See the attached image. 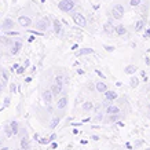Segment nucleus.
I'll list each match as a JSON object with an SVG mask.
<instances>
[{"instance_id": "obj_1", "label": "nucleus", "mask_w": 150, "mask_h": 150, "mask_svg": "<svg viewBox=\"0 0 150 150\" xmlns=\"http://www.w3.org/2000/svg\"><path fill=\"white\" fill-rule=\"evenodd\" d=\"M76 7V3L73 0H59L58 3V8L64 13H72Z\"/></svg>"}, {"instance_id": "obj_2", "label": "nucleus", "mask_w": 150, "mask_h": 150, "mask_svg": "<svg viewBox=\"0 0 150 150\" xmlns=\"http://www.w3.org/2000/svg\"><path fill=\"white\" fill-rule=\"evenodd\" d=\"M72 19H73V22L76 23L77 26H81V28H86L87 26V19H86V17H84L83 14L73 13L72 14Z\"/></svg>"}, {"instance_id": "obj_3", "label": "nucleus", "mask_w": 150, "mask_h": 150, "mask_svg": "<svg viewBox=\"0 0 150 150\" xmlns=\"http://www.w3.org/2000/svg\"><path fill=\"white\" fill-rule=\"evenodd\" d=\"M68 103H69L68 96L65 95V92H62V96L58 98V102H57V105H55V108H57V110H59V112H64V110L66 109Z\"/></svg>"}, {"instance_id": "obj_4", "label": "nucleus", "mask_w": 150, "mask_h": 150, "mask_svg": "<svg viewBox=\"0 0 150 150\" xmlns=\"http://www.w3.org/2000/svg\"><path fill=\"white\" fill-rule=\"evenodd\" d=\"M41 98H43V102L46 103V106H51L52 99H54V94H52V91L48 88V90H44V91H43Z\"/></svg>"}, {"instance_id": "obj_5", "label": "nucleus", "mask_w": 150, "mask_h": 150, "mask_svg": "<svg viewBox=\"0 0 150 150\" xmlns=\"http://www.w3.org/2000/svg\"><path fill=\"white\" fill-rule=\"evenodd\" d=\"M48 26H50V19L48 18H43L36 22V29L40 30V32H46L47 29H48Z\"/></svg>"}, {"instance_id": "obj_6", "label": "nucleus", "mask_w": 150, "mask_h": 150, "mask_svg": "<svg viewBox=\"0 0 150 150\" xmlns=\"http://www.w3.org/2000/svg\"><path fill=\"white\" fill-rule=\"evenodd\" d=\"M50 90L52 91V94H54V98H58V96L62 95V92H64V86H62V84H58V83H54V84L50 87Z\"/></svg>"}, {"instance_id": "obj_7", "label": "nucleus", "mask_w": 150, "mask_h": 150, "mask_svg": "<svg viewBox=\"0 0 150 150\" xmlns=\"http://www.w3.org/2000/svg\"><path fill=\"white\" fill-rule=\"evenodd\" d=\"M105 113H106V116H110V114H117V113H121V110H120V108H118L117 105H109L106 109H105Z\"/></svg>"}, {"instance_id": "obj_8", "label": "nucleus", "mask_w": 150, "mask_h": 150, "mask_svg": "<svg viewBox=\"0 0 150 150\" xmlns=\"http://www.w3.org/2000/svg\"><path fill=\"white\" fill-rule=\"evenodd\" d=\"M18 22L19 25L22 28H28L32 25V19L29 18V17H26V15H19L18 17Z\"/></svg>"}, {"instance_id": "obj_9", "label": "nucleus", "mask_w": 150, "mask_h": 150, "mask_svg": "<svg viewBox=\"0 0 150 150\" xmlns=\"http://www.w3.org/2000/svg\"><path fill=\"white\" fill-rule=\"evenodd\" d=\"M21 48H22V41H14L13 44H11V50H10V52H11V55H17L21 51Z\"/></svg>"}, {"instance_id": "obj_10", "label": "nucleus", "mask_w": 150, "mask_h": 150, "mask_svg": "<svg viewBox=\"0 0 150 150\" xmlns=\"http://www.w3.org/2000/svg\"><path fill=\"white\" fill-rule=\"evenodd\" d=\"M1 29L3 30H11V29H14V21L10 18H6L3 19V22H1Z\"/></svg>"}, {"instance_id": "obj_11", "label": "nucleus", "mask_w": 150, "mask_h": 150, "mask_svg": "<svg viewBox=\"0 0 150 150\" xmlns=\"http://www.w3.org/2000/svg\"><path fill=\"white\" fill-rule=\"evenodd\" d=\"M19 147L22 150H30V142H29V138L25 137V138H21L19 141Z\"/></svg>"}, {"instance_id": "obj_12", "label": "nucleus", "mask_w": 150, "mask_h": 150, "mask_svg": "<svg viewBox=\"0 0 150 150\" xmlns=\"http://www.w3.org/2000/svg\"><path fill=\"white\" fill-rule=\"evenodd\" d=\"M95 91L100 92V94H105V92L108 91V87H106V84H105L103 81H96L95 83Z\"/></svg>"}, {"instance_id": "obj_13", "label": "nucleus", "mask_w": 150, "mask_h": 150, "mask_svg": "<svg viewBox=\"0 0 150 150\" xmlns=\"http://www.w3.org/2000/svg\"><path fill=\"white\" fill-rule=\"evenodd\" d=\"M94 108H95V106H94V103H92L91 100H86V102L81 105V110H83V112H92V110H94Z\"/></svg>"}, {"instance_id": "obj_14", "label": "nucleus", "mask_w": 150, "mask_h": 150, "mask_svg": "<svg viewBox=\"0 0 150 150\" xmlns=\"http://www.w3.org/2000/svg\"><path fill=\"white\" fill-rule=\"evenodd\" d=\"M10 125H11V129H13L14 135H18L19 128H21V125H19L18 121H17V120H11V121H10Z\"/></svg>"}, {"instance_id": "obj_15", "label": "nucleus", "mask_w": 150, "mask_h": 150, "mask_svg": "<svg viewBox=\"0 0 150 150\" xmlns=\"http://www.w3.org/2000/svg\"><path fill=\"white\" fill-rule=\"evenodd\" d=\"M138 68L135 66V65H127L125 68H124V73L125 74H131V76H134L135 73H137Z\"/></svg>"}, {"instance_id": "obj_16", "label": "nucleus", "mask_w": 150, "mask_h": 150, "mask_svg": "<svg viewBox=\"0 0 150 150\" xmlns=\"http://www.w3.org/2000/svg\"><path fill=\"white\" fill-rule=\"evenodd\" d=\"M103 95H105V98H106V99L112 100V102H113V100H116V99H117V98H118L117 92H114V91H110V90H108V91L105 92Z\"/></svg>"}, {"instance_id": "obj_17", "label": "nucleus", "mask_w": 150, "mask_h": 150, "mask_svg": "<svg viewBox=\"0 0 150 150\" xmlns=\"http://www.w3.org/2000/svg\"><path fill=\"white\" fill-rule=\"evenodd\" d=\"M88 54H94V50L92 48H80L79 51H76V57H83V55Z\"/></svg>"}, {"instance_id": "obj_18", "label": "nucleus", "mask_w": 150, "mask_h": 150, "mask_svg": "<svg viewBox=\"0 0 150 150\" xmlns=\"http://www.w3.org/2000/svg\"><path fill=\"white\" fill-rule=\"evenodd\" d=\"M3 129H4V134L7 138H11L14 135L13 134V129H11V125H10V121H7V123L3 125Z\"/></svg>"}, {"instance_id": "obj_19", "label": "nucleus", "mask_w": 150, "mask_h": 150, "mask_svg": "<svg viewBox=\"0 0 150 150\" xmlns=\"http://www.w3.org/2000/svg\"><path fill=\"white\" fill-rule=\"evenodd\" d=\"M52 28H54V32L57 33V35H59V33L62 32V25H61V22H59L58 19H54V21H52Z\"/></svg>"}, {"instance_id": "obj_20", "label": "nucleus", "mask_w": 150, "mask_h": 150, "mask_svg": "<svg viewBox=\"0 0 150 150\" xmlns=\"http://www.w3.org/2000/svg\"><path fill=\"white\" fill-rule=\"evenodd\" d=\"M121 117H123V113L110 114V116H108V121H110V123H116V121H118Z\"/></svg>"}, {"instance_id": "obj_21", "label": "nucleus", "mask_w": 150, "mask_h": 150, "mask_svg": "<svg viewBox=\"0 0 150 150\" xmlns=\"http://www.w3.org/2000/svg\"><path fill=\"white\" fill-rule=\"evenodd\" d=\"M114 32L117 33L118 36H124L125 32H127V29L124 28V25H117V26L114 28Z\"/></svg>"}, {"instance_id": "obj_22", "label": "nucleus", "mask_w": 150, "mask_h": 150, "mask_svg": "<svg viewBox=\"0 0 150 150\" xmlns=\"http://www.w3.org/2000/svg\"><path fill=\"white\" fill-rule=\"evenodd\" d=\"M61 123V117L59 116H55L52 120H51V123H50V128L51 129H54V128H57L58 127V124Z\"/></svg>"}, {"instance_id": "obj_23", "label": "nucleus", "mask_w": 150, "mask_h": 150, "mask_svg": "<svg viewBox=\"0 0 150 150\" xmlns=\"http://www.w3.org/2000/svg\"><path fill=\"white\" fill-rule=\"evenodd\" d=\"M114 28H116V26H114ZM114 28H113V25H112V21H108V22L105 23L103 30H105V32H106V33H113Z\"/></svg>"}, {"instance_id": "obj_24", "label": "nucleus", "mask_w": 150, "mask_h": 150, "mask_svg": "<svg viewBox=\"0 0 150 150\" xmlns=\"http://www.w3.org/2000/svg\"><path fill=\"white\" fill-rule=\"evenodd\" d=\"M129 86H131V88H137V87L139 86V79L135 77V76H132L131 80H129Z\"/></svg>"}, {"instance_id": "obj_25", "label": "nucleus", "mask_w": 150, "mask_h": 150, "mask_svg": "<svg viewBox=\"0 0 150 150\" xmlns=\"http://www.w3.org/2000/svg\"><path fill=\"white\" fill-rule=\"evenodd\" d=\"M54 83H58V84H62V86H64L65 84V77L62 76V74H58V76H55Z\"/></svg>"}, {"instance_id": "obj_26", "label": "nucleus", "mask_w": 150, "mask_h": 150, "mask_svg": "<svg viewBox=\"0 0 150 150\" xmlns=\"http://www.w3.org/2000/svg\"><path fill=\"white\" fill-rule=\"evenodd\" d=\"M112 14H113V18L114 19H121V17H123V14L120 13V11H117V10L113 7V11H112Z\"/></svg>"}, {"instance_id": "obj_27", "label": "nucleus", "mask_w": 150, "mask_h": 150, "mask_svg": "<svg viewBox=\"0 0 150 150\" xmlns=\"http://www.w3.org/2000/svg\"><path fill=\"white\" fill-rule=\"evenodd\" d=\"M18 135H19V138H25V137H28V129H26V128H23V127H21V128H19Z\"/></svg>"}, {"instance_id": "obj_28", "label": "nucleus", "mask_w": 150, "mask_h": 150, "mask_svg": "<svg viewBox=\"0 0 150 150\" xmlns=\"http://www.w3.org/2000/svg\"><path fill=\"white\" fill-rule=\"evenodd\" d=\"M143 25H145V21H138L137 25H135V30H142V28H143Z\"/></svg>"}, {"instance_id": "obj_29", "label": "nucleus", "mask_w": 150, "mask_h": 150, "mask_svg": "<svg viewBox=\"0 0 150 150\" xmlns=\"http://www.w3.org/2000/svg\"><path fill=\"white\" fill-rule=\"evenodd\" d=\"M1 77H3V80H4V81H8V73H7V70H6V69H3V70H1Z\"/></svg>"}, {"instance_id": "obj_30", "label": "nucleus", "mask_w": 150, "mask_h": 150, "mask_svg": "<svg viewBox=\"0 0 150 150\" xmlns=\"http://www.w3.org/2000/svg\"><path fill=\"white\" fill-rule=\"evenodd\" d=\"M112 103H113L112 100H109V99H106V98H105V100L102 102V108H103V109H106V108H108L109 105H112Z\"/></svg>"}, {"instance_id": "obj_31", "label": "nucleus", "mask_w": 150, "mask_h": 150, "mask_svg": "<svg viewBox=\"0 0 150 150\" xmlns=\"http://www.w3.org/2000/svg\"><path fill=\"white\" fill-rule=\"evenodd\" d=\"M94 120H95V121H102V120H103V114H102V112H98Z\"/></svg>"}, {"instance_id": "obj_32", "label": "nucleus", "mask_w": 150, "mask_h": 150, "mask_svg": "<svg viewBox=\"0 0 150 150\" xmlns=\"http://www.w3.org/2000/svg\"><path fill=\"white\" fill-rule=\"evenodd\" d=\"M10 92H11V94H15V92H17V86H15L14 83L10 84Z\"/></svg>"}, {"instance_id": "obj_33", "label": "nucleus", "mask_w": 150, "mask_h": 150, "mask_svg": "<svg viewBox=\"0 0 150 150\" xmlns=\"http://www.w3.org/2000/svg\"><path fill=\"white\" fill-rule=\"evenodd\" d=\"M10 96H6L4 98V100H3V106H4V108H7V106H10Z\"/></svg>"}, {"instance_id": "obj_34", "label": "nucleus", "mask_w": 150, "mask_h": 150, "mask_svg": "<svg viewBox=\"0 0 150 150\" xmlns=\"http://www.w3.org/2000/svg\"><path fill=\"white\" fill-rule=\"evenodd\" d=\"M114 8L117 10V11H120V13H121V14H123V15H124V7H123V6H121V4L114 6Z\"/></svg>"}, {"instance_id": "obj_35", "label": "nucleus", "mask_w": 150, "mask_h": 150, "mask_svg": "<svg viewBox=\"0 0 150 150\" xmlns=\"http://www.w3.org/2000/svg\"><path fill=\"white\" fill-rule=\"evenodd\" d=\"M87 90H88V91H94V90H95V84L88 83V84H87Z\"/></svg>"}, {"instance_id": "obj_36", "label": "nucleus", "mask_w": 150, "mask_h": 150, "mask_svg": "<svg viewBox=\"0 0 150 150\" xmlns=\"http://www.w3.org/2000/svg\"><path fill=\"white\" fill-rule=\"evenodd\" d=\"M141 4V0H131V6L132 7H138Z\"/></svg>"}, {"instance_id": "obj_37", "label": "nucleus", "mask_w": 150, "mask_h": 150, "mask_svg": "<svg viewBox=\"0 0 150 150\" xmlns=\"http://www.w3.org/2000/svg\"><path fill=\"white\" fill-rule=\"evenodd\" d=\"M25 70H26V69H25V66H21V68H18V70H17V73H18V74H22V73L25 72Z\"/></svg>"}, {"instance_id": "obj_38", "label": "nucleus", "mask_w": 150, "mask_h": 150, "mask_svg": "<svg viewBox=\"0 0 150 150\" xmlns=\"http://www.w3.org/2000/svg\"><path fill=\"white\" fill-rule=\"evenodd\" d=\"M105 48H106V51H109V52L114 51V47H112V46H105Z\"/></svg>"}, {"instance_id": "obj_39", "label": "nucleus", "mask_w": 150, "mask_h": 150, "mask_svg": "<svg viewBox=\"0 0 150 150\" xmlns=\"http://www.w3.org/2000/svg\"><path fill=\"white\" fill-rule=\"evenodd\" d=\"M55 139H57V134H52V135H51V137L48 138V141H50V142L55 141Z\"/></svg>"}, {"instance_id": "obj_40", "label": "nucleus", "mask_w": 150, "mask_h": 150, "mask_svg": "<svg viewBox=\"0 0 150 150\" xmlns=\"http://www.w3.org/2000/svg\"><path fill=\"white\" fill-rule=\"evenodd\" d=\"M143 145V141H137L135 142V147H139V146Z\"/></svg>"}, {"instance_id": "obj_41", "label": "nucleus", "mask_w": 150, "mask_h": 150, "mask_svg": "<svg viewBox=\"0 0 150 150\" xmlns=\"http://www.w3.org/2000/svg\"><path fill=\"white\" fill-rule=\"evenodd\" d=\"M1 90H3V84L0 83V91H1Z\"/></svg>"}, {"instance_id": "obj_42", "label": "nucleus", "mask_w": 150, "mask_h": 150, "mask_svg": "<svg viewBox=\"0 0 150 150\" xmlns=\"http://www.w3.org/2000/svg\"><path fill=\"white\" fill-rule=\"evenodd\" d=\"M0 147H1V141H0Z\"/></svg>"}]
</instances>
